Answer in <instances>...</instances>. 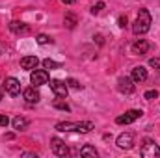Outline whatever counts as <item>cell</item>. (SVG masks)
<instances>
[{
  "label": "cell",
  "instance_id": "1",
  "mask_svg": "<svg viewBox=\"0 0 160 158\" xmlns=\"http://www.w3.org/2000/svg\"><path fill=\"white\" fill-rule=\"evenodd\" d=\"M95 128V125L91 121H80V123H69V121H62L56 125V130L60 132H80V134H88Z\"/></svg>",
  "mask_w": 160,
  "mask_h": 158
},
{
  "label": "cell",
  "instance_id": "2",
  "mask_svg": "<svg viewBox=\"0 0 160 158\" xmlns=\"http://www.w3.org/2000/svg\"><path fill=\"white\" fill-rule=\"evenodd\" d=\"M149 28H151V13L143 7V9H140L138 19H136L134 24H132V32H134L136 36H143V34L149 32Z\"/></svg>",
  "mask_w": 160,
  "mask_h": 158
},
{
  "label": "cell",
  "instance_id": "3",
  "mask_svg": "<svg viewBox=\"0 0 160 158\" xmlns=\"http://www.w3.org/2000/svg\"><path fill=\"white\" fill-rule=\"evenodd\" d=\"M140 155L143 158H155L160 155V147L153 140H145L143 145H142V149H140Z\"/></svg>",
  "mask_w": 160,
  "mask_h": 158
},
{
  "label": "cell",
  "instance_id": "4",
  "mask_svg": "<svg viewBox=\"0 0 160 158\" xmlns=\"http://www.w3.org/2000/svg\"><path fill=\"white\" fill-rule=\"evenodd\" d=\"M30 82H32L36 87L48 84V71H47V69H34L32 75H30Z\"/></svg>",
  "mask_w": 160,
  "mask_h": 158
},
{
  "label": "cell",
  "instance_id": "5",
  "mask_svg": "<svg viewBox=\"0 0 160 158\" xmlns=\"http://www.w3.org/2000/svg\"><path fill=\"white\" fill-rule=\"evenodd\" d=\"M50 89H52V93H54L56 97H60V99H65L67 93H69L67 82H62V80H50Z\"/></svg>",
  "mask_w": 160,
  "mask_h": 158
},
{
  "label": "cell",
  "instance_id": "6",
  "mask_svg": "<svg viewBox=\"0 0 160 158\" xmlns=\"http://www.w3.org/2000/svg\"><path fill=\"white\" fill-rule=\"evenodd\" d=\"M142 116H143L142 110H128V112H125L123 116H119V117L116 119V123H118V125H130V123H134L136 119H140Z\"/></svg>",
  "mask_w": 160,
  "mask_h": 158
},
{
  "label": "cell",
  "instance_id": "7",
  "mask_svg": "<svg viewBox=\"0 0 160 158\" xmlns=\"http://www.w3.org/2000/svg\"><path fill=\"white\" fill-rule=\"evenodd\" d=\"M4 89H6L8 95L15 97V95L21 93V82H19L17 78H13V77H9V78L4 80Z\"/></svg>",
  "mask_w": 160,
  "mask_h": 158
},
{
  "label": "cell",
  "instance_id": "8",
  "mask_svg": "<svg viewBox=\"0 0 160 158\" xmlns=\"http://www.w3.org/2000/svg\"><path fill=\"white\" fill-rule=\"evenodd\" d=\"M50 149H52V153H54L56 156H67V155H69L67 145H65L62 140H58V138H52V140H50Z\"/></svg>",
  "mask_w": 160,
  "mask_h": 158
},
{
  "label": "cell",
  "instance_id": "9",
  "mask_svg": "<svg viewBox=\"0 0 160 158\" xmlns=\"http://www.w3.org/2000/svg\"><path fill=\"white\" fill-rule=\"evenodd\" d=\"M132 145H134V134L132 132H123L118 138V147L119 149L128 151V149H132Z\"/></svg>",
  "mask_w": 160,
  "mask_h": 158
},
{
  "label": "cell",
  "instance_id": "10",
  "mask_svg": "<svg viewBox=\"0 0 160 158\" xmlns=\"http://www.w3.org/2000/svg\"><path fill=\"white\" fill-rule=\"evenodd\" d=\"M118 89H119L121 93H125V95H130L134 91V80L130 78V77H121L118 80Z\"/></svg>",
  "mask_w": 160,
  "mask_h": 158
},
{
  "label": "cell",
  "instance_id": "11",
  "mask_svg": "<svg viewBox=\"0 0 160 158\" xmlns=\"http://www.w3.org/2000/svg\"><path fill=\"white\" fill-rule=\"evenodd\" d=\"M9 30H11L13 34H19V36L30 34V26H28L26 22H22V21H11V22H9Z\"/></svg>",
  "mask_w": 160,
  "mask_h": 158
},
{
  "label": "cell",
  "instance_id": "12",
  "mask_svg": "<svg viewBox=\"0 0 160 158\" xmlns=\"http://www.w3.org/2000/svg\"><path fill=\"white\" fill-rule=\"evenodd\" d=\"M22 97H24V101L30 102V104L39 102V99H41V95H39V91L36 89V86H34V87H26V89L22 91Z\"/></svg>",
  "mask_w": 160,
  "mask_h": 158
},
{
  "label": "cell",
  "instance_id": "13",
  "mask_svg": "<svg viewBox=\"0 0 160 158\" xmlns=\"http://www.w3.org/2000/svg\"><path fill=\"white\" fill-rule=\"evenodd\" d=\"M38 63H39V60H38L36 56H24V58L21 60V67L26 69V71H34V69L38 67Z\"/></svg>",
  "mask_w": 160,
  "mask_h": 158
},
{
  "label": "cell",
  "instance_id": "14",
  "mask_svg": "<svg viewBox=\"0 0 160 158\" xmlns=\"http://www.w3.org/2000/svg\"><path fill=\"white\" fill-rule=\"evenodd\" d=\"M149 41L147 39H138L136 43H132V52L134 54H145L147 50H149Z\"/></svg>",
  "mask_w": 160,
  "mask_h": 158
},
{
  "label": "cell",
  "instance_id": "15",
  "mask_svg": "<svg viewBox=\"0 0 160 158\" xmlns=\"http://www.w3.org/2000/svg\"><path fill=\"white\" fill-rule=\"evenodd\" d=\"M130 78L134 80V82H145V80H147V69L142 67V65H140V67H134Z\"/></svg>",
  "mask_w": 160,
  "mask_h": 158
},
{
  "label": "cell",
  "instance_id": "16",
  "mask_svg": "<svg viewBox=\"0 0 160 158\" xmlns=\"http://www.w3.org/2000/svg\"><path fill=\"white\" fill-rule=\"evenodd\" d=\"M11 125H13V128H15L17 132H22V130H26V128H28V125H30V123H28V119H26V117L17 116V117L11 121Z\"/></svg>",
  "mask_w": 160,
  "mask_h": 158
},
{
  "label": "cell",
  "instance_id": "17",
  "mask_svg": "<svg viewBox=\"0 0 160 158\" xmlns=\"http://www.w3.org/2000/svg\"><path fill=\"white\" fill-rule=\"evenodd\" d=\"M80 156H91V158H97V149L91 147V145H84L80 149Z\"/></svg>",
  "mask_w": 160,
  "mask_h": 158
},
{
  "label": "cell",
  "instance_id": "18",
  "mask_svg": "<svg viewBox=\"0 0 160 158\" xmlns=\"http://www.w3.org/2000/svg\"><path fill=\"white\" fill-rule=\"evenodd\" d=\"M52 106H54L56 110H62V112H71V108H69V104H67L65 101H62L60 97H58V99H56V101L52 102Z\"/></svg>",
  "mask_w": 160,
  "mask_h": 158
},
{
  "label": "cell",
  "instance_id": "19",
  "mask_svg": "<svg viewBox=\"0 0 160 158\" xmlns=\"http://www.w3.org/2000/svg\"><path fill=\"white\" fill-rule=\"evenodd\" d=\"M63 22H65V26H67V28H75V26H77V15L67 13V15H65V19H63Z\"/></svg>",
  "mask_w": 160,
  "mask_h": 158
},
{
  "label": "cell",
  "instance_id": "20",
  "mask_svg": "<svg viewBox=\"0 0 160 158\" xmlns=\"http://www.w3.org/2000/svg\"><path fill=\"white\" fill-rule=\"evenodd\" d=\"M43 67H45V69H50V71H54V69H60L62 65H60L58 62H54V60L47 58V60H43Z\"/></svg>",
  "mask_w": 160,
  "mask_h": 158
},
{
  "label": "cell",
  "instance_id": "21",
  "mask_svg": "<svg viewBox=\"0 0 160 158\" xmlns=\"http://www.w3.org/2000/svg\"><path fill=\"white\" fill-rule=\"evenodd\" d=\"M36 41L39 43V45H47V43H52V39L47 36V34H39L38 37H36Z\"/></svg>",
  "mask_w": 160,
  "mask_h": 158
},
{
  "label": "cell",
  "instance_id": "22",
  "mask_svg": "<svg viewBox=\"0 0 160 158\" xmlns=\"http://www.w3.org/2000/svg\"><path fill=\"white\" fill-rule=\"evenodd\" d=\"M67 86L73 87V89H82V84H80L78 80H75V78H67Z\"/></svg>",
  "mask_w": 160,
  "mask_h": 158
},
{
  "label": "cell",
  "instance_id": "23",
  "mask_svg": "<svg viewBox=\"0 0 160 158\" xmlns=\"http://www.w3.org/2000/svg\"><path fill=\"white\" fill-rule=\"evenodd\" d=\"M147 101H153V99H157L158 97V91L157 89H149V91H145V95H143Z\"/></svg>",
  "mask_w": 160,
  "mask_h": 158
},
{
  "label": "cell",
  "instance_id": "24",
  "mask_svg": "<svg viewBox=\"0 0 160 158\" xmlns=\"http://www.w3.org/2000/svg\"><path fill=\"white\" fill-rule=\"evenodd\" d=\"M102 7H104V2H97V4L91 7V13H93V15H97V13H101V9H102Z\"/></svg>",
  "mask_w": 160,
  "mask_h": 158
},
{
  "label": "cell",
  "instance_id": "25",
  "mask_svg": "<svg viewBox=\"0 0 160 158\" xmlns=\"http://www.w3.org/2000/svg\"><path fill=\"white\" fill-rule=\"evenodd\" d=\"M118 24H119L121 28H125V26L128 24V19H127V15H121L119 19H118Z\"/></svg>",
  "mask_w": 160,
  "mask_h": 158
},
{
  "label": "cell",
  "instance_id": "26",
  "mask_svg": "<svg viewBox=\"0 0 160 158\" xmlns=\"http://www.w3.org/2000/svg\"><path fill=\"white\" fill-rule=\"evenodd\" d=\"M149 65L155 67V69H160V60L158 58H151V60H149Z\"/></svg>",
  "mask_w": 160,
  "mask_h": 158
},
{
  "label": "cell",
  "instance_id": "27",
  "mask_svg": "<svg viewBox=\"0 0 160 158\" xmlns=\"http://www.w3.org/2000/svg\"><path fill=\"white\" fill-rule=\"evenodd\" d=\"M8 125H9L8 116H2V114H0V126H8Z\"/></svg>",
  "mask_w": 160,
  "mask_h": 158
},
{
  "label": "cell",
  "instance_id": "28",
  "mask_svg": "<svg viewBox=\"0 0 160 158\" xmlns=\"http://www.w3.org/2000/svg\"><path fill=\"white\" fill-rule=\"evenodd\" d=\"M22 156H28V158H38V155H34V153H24Z\"/></svg>",
  "mask_w": 160,
  "mask_h": 158
},
{
  "label": "cell",
  "instance_id": "29",
  "mask_svg": "<svg viewBox=\"0 0 160 158\" xmlns=\"http://www.w3.org/2000/svg\"><path fill=\"white\" fill-rule=\"evenodd\" d=\"M62 2H63V4H69V6H71V4H75V0H62Z\"/></svg>",
  "mask_w": 160,
  "mask_h": 158
},
{
  "label": "cell",
  "instance_id": "30",
  "mask_svg": "<svg viewBox=\"0 0 160 158\" xmlns=\"http://www.w3.org/2000/svg\"><path fill=\"white\" fill-rule=\"evenodd\" d=\"M2 97H4V93H2V87H0V101H2Z\"/></svg>",
  "mask_w": 160,
  "mask_h": 158
}]
</instances>
